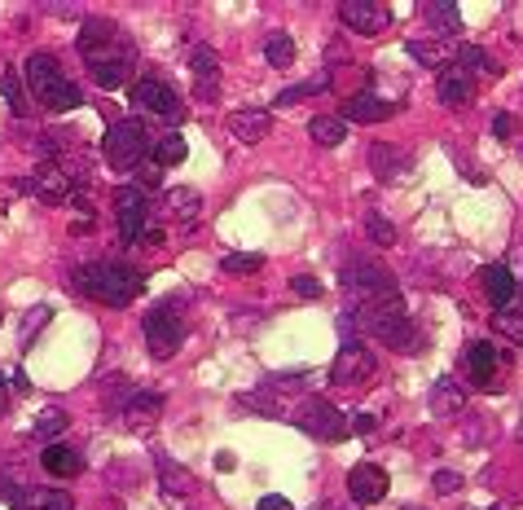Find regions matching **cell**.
I'll use <instances>...</instances> for the list:
<instances>
[{
	"instance_id": "cell-36",
	"label": "cell",
	"mask_w": 523,
	"mask_h": 510,
	"mask_svg": "<svg viewBox=\"0 0 523 510\" xmlns=\"http://www.w3.org/2000/svg\"><path fill=\"white\" fill-rule=\"evenodd\" d=\"M365 234H370V238L378 242V247H392V242H396V225H392L387 216L370 212V216H365Z\"/></svg>"
},
{
	"instance_id": "cell-17",
	"label": "cell",
	"mask_w": 523,
	"mask_h": 510,
	"mask_svg": "<svg viewBox=\"0 0 523 510\" xmlns=\"http://www.w3.org/2000/svg\"><path fill=\"white\" fill-rule=\"evenodd\" d=\"M436 97L444 106H466L475 97V80H471V71H466L462 62H453V66H444L440 71V84H436Z\"/></svg>"
},
{
	"instance_id": "cell-34",
	"label": "cell",
	"mask_w": 523,
	"mask_h": 510,
	"mask_svg": "<svg viewBox=\"0 0 523 510\" xmlns=\"http://www.w3.org/2000/svg\"><path fill=\"white\" fill-rule=\"evenodd\" d=\"M405 53H409L414 62H422V66H440V62H449L444 44H436V40H409V44H405Z\"/></svg>"
},
{
	"instance_id": "cell-6",
	"label": "cell",
	"mask_w": 523,
	"mask_h": 510,
	"mask_svg": "<svg viewBox=\"0 0 523 510\" xmlns=\"http://www.w3.org/2000/svg\"><path fill=\"white\" fill-rule=\"evenodd\" d=\"M128 102L132 110H141V115H159V119H168V124H181L185 119V102L176 97V88H168L163 80H132L128 84Z\"/></svg>"
},
{
	"instance_id": "cell-29",
	"label": "cell",
	"mask_w": 523,
	"mask_h": 510,
	"mask_svg": "<svg viewBox=\"0 0 523 510\" xmlns=\"http://www.w3.org/2000/svg\"><path fill=\"white\" fill-rule=\"evenodd\" d=\"M168 212L176 216V220H198V212H203V198H198V190H168Z\"/></svg>"
},
{
	"instance_id": "cell-14",
	"label": "cell",
	"mask_w": 523,
	"mask_h": 510,
	"mask_svg": "<svg viewBox=\"0 0 523 510\" xmlns=\"http://www.w3.org/2000/svg\"><path fill=\"white\" fill-rule=\"evenodd\" d=\"M396 115V106L387 102V97H374V93H356V97H348L343 102V124H383V119H392Z\"/></svg>"
},
{
	"instance_id": "cell-31",
	"label": "cell",
	"mask_w": 523,
	"mask_h": 510,
	"mask_svg": "<svg viewBox=\"0 0 523 510\" xmlns=\"http://www.w3.org/2000/svg\"><path fill=\"white\" fill-rule=\"evenodd\" d=\"M150 154H154V163H159V168H176V163H185L189 146H185V137H181V132H168V137H163V141H159V146H154Z\"/></svg>"
},
{
	"instance_id": "cell-46",
	"label": "cell",
	"mask_w": 523,
	"mask_h": 510,
	"mask_svg": "<svg viewBox=\"0 0 523 510\" xmlns=\"http://www.w3.org/2000/svg\"><path fill=\"white\" fill-rule=\"evenodd\" d=\"M242 405H247V409H260V414H277V405L269 401V396H264V392H251V396H242Z\"/></svg>"
},
{
	"instance_id": "cell-25",
	"label": "cell",
	"mask_w": 523,
	"mask_h": 510,
	"mask_svg": "<svg viewBox=\"0 0 523 510\" xmlns=\"http://www.w3.org/2000/svg\"><path fill=\"white\" fill-rule=\"evenodd\" d=\"M462 409H466V392L458 387V379H436V387H431V414L453 418Z\"/></svg>"
},
{
	"instance_id": "cell-5",
	"label": "cell",
	"mask_w": 523,
	"mask_h": 510,
	"mask_svg": "<svg viewBox=\"0 0 523 510\" xmlns=\"http://www.w3.org/2000/svg\"><path fill=\"white\" fill-rule=\"evenodd\" d=\"M339 282H343V291H352V295H361V299H387V295H396V277L387 273V264L370 260V255H352V260L343 264Z\"/></svg>"
},
{
	"instance_id": "cell-23",
	"label": "cell",
	"mask_w": 523,
	"mask_h": 510,
	"mask_svg": "<svg viewBox=\"0 0 523 510\" xmlns=\"http://www.w3.org/2000/svg\"><path fill=\"white\" fill-rule=\"evenodd\" d=\"M422 18H427V27L436 31V36H458L462 31V9L453 5V0H427V5H422Z\"/></svg>"
},
{
	"instance_id": "cell-42",
	"label": "cell",
	"mask_w": 523,
	"mask_h": 510,
	"mask_svg": "<svg viewBox=\"0 0 523 510\" xmlns=\"http://www.w3.org/2000/svg\"><path fill=\"white\" fill-rule=\"evenodd\" d=\"M291 291L304 295V299H321V282H317V277H308V273H295L291 277Z\"/></svg>"
},
{
	"instance_id": "cell-49",
	"label": "cell",
	"mask_w": 523,
	"mask_h": 510,
	"mask_svg": "<svg viewBox=\"0 0 523 510\" xmlns=\"http://www.w3.org/2000/svg\"><path fill=\"white\" fill-rule=\"evenodd\" d=\"M352 431H361V436H365V431H374V414H356L352 418Z\"/></svg>"
},
{
	"instance_id": "cell-30",
	"label": "cell",
	"mask_w": 523,
	"mask_h": 510,
	"mask_svg": "<svg viewBox=\"0 0 523 510\" xmlns=\"http://www.w3.org/2000/svg\"><path fill=\"white\" fill-rule=\"evenodd\" d=\"M330 88V75H313V80H304V84H295V88H282V93L273 97V106L282 110V106H295V102H304V97H313V93H326Z\"/></svg>"
},
{
	"instance_id": "cell-24",
	"label": "cell",
	"mask_w": 523,
	"mask_h": 510,
	"mask_svg": "<svg viewBox=\"0 0 523 510\" xmlns=\"http://www.w3.org/2000/svg\"><path fill=\"white\" fill-rule=\"evenodd\" d=\"M466 370H471L475 387H493L497 383V348L493 343H471V352H466Z\"/></svg>"
},
{
	"instance_id": "cell-43",
	"label": "cell",
	"mask_w": 523,
	"mask_h": 510,
	"mask_svg": "<svg viewBox=\"0 0 523 510\" xmlns=\"http://www.w3.org/2000/svg\"><path fill=\"white\" fill-rule=\"evenodd\" d=\"M159 181H163V168H159L154 159H146V163L137 168V190H150V185H159Z\"/></svg>"
},
{
	"instance_id": "cell-38",
	"label": "cell",
	"mask_w": 523,
	"mask_h": 510,
	"mask_svg": "<svg viewBox=\"0 0 523 510\" xmlns=\"http://www.w3.org/2000/svg\"><path fill=\"white\" fill-rule=\"evenodd\" d=\"M159 471H163V484H168V489H176V493H189V489H194V475H189L185 467H172L168 458H159Z\"/></svg>"
},
{
	"instance_id": "cell-40",
	"label": "cell",
	"mask_w": 523,
	"mask_h": 510,
	"mask_svg": "<svg viewBox=\"0 0 523 510\" xmlns=\"http://www.w3.org/2000/svg\"><path fill=\"white\" fill-rule=\"evenodd\" d=\"M49 317H53V313H49L44 304H40V308H31V313L22 317V348H31V335H36V330H40Z\"/></svg>"
},
{
	"instance_id": "cell-54",
	"label": "cell",
	"mask_w": 523,
	"mask_h": 510,
	"mask_svg": "<svg viewBox=\"0 0 523 510\" xmlns=\"http://www.w3.org/2000/svg\"><path fill=\"white\" fill-rule=\"evenodd\" d=\"M493 510H502V506H493Z\"/></svg>"
},
{
	"instance_id": "cell-8",
	"label": "cell",
	"mask_w": 523,
	"mask_h": 510,
	"mask_svg": "<svg viewBox=\"0 0 523 510\" xmlns=\"http://www.w3.org/2000/svg\"><path fill=\"white\" fill-rule=\"evenodd\" d=\"M80 53H84V62H106V58L132 53V44L124 40V31L110 18H88L80 27Z\"/></svg>"
},
{
	"instance_id": "cell-13",
	"label": "cell",
	"mask_w": 523,
	"mask_h": 510,
	"mask_svg": "<svg viewBox=\"0 0 523 510\" xmlns=\"http://www.w3.org/2000/svg\"><path fill=\"white\" fill-rule=\"evenodd\" d=\"M348 493L352 502L361 506H374L387 497V471L378 467V462H356V467L348 471Z\"/></svg>"
},
{
	"instance_id": "cell-20",
	"label": "cell",
	"mask_w": 523,
	"mask_h": 510,
	"mask_svg": "<svg viewBox=\"0 0 523 510\" xmlns=\"http://www.w3.org/2000/svg\"><path fill=\"white\" fill-rule=\"evenodd\" d=\"M132 66H137V53H124V58H106V62H88V75H93L97 88H124L132 84Z\"/></svg>"
},
{
	"instance_id": "cell-4",
	"label": "cell",
	"mask_w": 523,
	"mask_h": 510,
	"mask_svg": "<svg viewBox=\"0 0 523 510\" xmlns=\"http://www.w3.org/2000/svg\"><path fill=\"white\" fill-rule=\"evenodd\" d=\"M150 150H154V132L141 124V119H119V124L102 137V154L115 172L141 168V163L150 159Z\"/></svg>"
},
{
	"instance_id": "cell-3",
	"label": "cell",
	"mask_w": 523,
	"mask_h": 510,
	"mask_svg": "<svg viewBox=\"0 0 523 510\" xmlns=\"http://www.w3.org/2000/svg\"><path fill=\"white\" fill-rule=\"evenodd\" d=\"M22 80H27V93L36 97L44 110H53V115H62V110H75V106L84 102L80 84L66 80L53 53H31V58L22 62Z\"/></svg>"
},
{
	"instance_id": "cell-50",
	"label": "cell",
	"mask_w": 523,
	"mask_h": 510,
	"mask_svg": "<svg viewBox=\"0 0 523 510\" xmlns=\"http://www.w3.org/2000/svg\"><path fill=\"white\" fill-rule=\"evenodd\" d=\"M5 401H9V387H5V379H0V414H5Z\"/></svg>"
},
{
	"instance_id": "cell-39",
	"label": "cell",
	"mask_w": 523,
	"mask_h": 510,
	"mask_svg": "<svg viewBox=\"0 0 523 510\" xmlns=\"http://www.w3.org/2000/svg\"><path fill=\"white\" fill-rule=\"evenodd\" d=\"M5 97H9V110H14V115L22 119V115H27V93H22V84H18V75L14 71H5Z\"/></svg>"
},
{
	"instance_id": "cell-19",
	"label": "cell",
	"mask_w": 523,
	"mask_h": 510,
	"mask_svg": "<svg viewBox=\"0 0 523 510\" xmlns=\"http://www.w3.org/2000/svg\"><path fill=\"white\" fill-rule=\"evenodd\" d=\"M273 128V115L269 110H233L229 115V132L242 141V146H255V141H264Z\"/></svg>"
},
{
	"instance_id": "cell-52",
	"label": "cell",
	"mask_w": 523,
	"mask_h": 510,
	"mask_svg": "<svg viewBox=\"0 0 523 510\" xmlns=\"http://www.w3.org/2000/svg\"><path fill=\"white\" fill-rule=\"evenodd\" d=\"M0 321H5V308H0Z\"/></svg>"
},
{
	"instance_id": "cell-32",
	"label": "cell",
	"mask_w": 523,
	"mask_h": 510,
	"mask_svg": "<svg viewBox=\"0 0 523 510\" xmlns=\"http://www.w3.org/2000/svg\"><path fill=\"white\" fill-rule=\"evenodd\" d=\"M458 62L466 66V71H484V75H502V66H497L493 58H488V53L480 49V44H458Z\"/></svg>"
},
{
	"instance_id": "cell-35",
	"label": "cell",
	"mask_w": 523,
	"mask_h": 510,
	"mask_svg": "<svg viewBox=\"0 0 523 510\" xmlns=\"http://www.w3.org/2000/svg\"><path fill=\"white\" fill-rule=\"evenodd\" d=\"M27 510H75V502H71V493H62V489H40L27 497Z\"/></svg>"
},
{
	"instance_id": "cell-44",
	"label": "cell",
	"mask_w": 523,
	"mask_h": 510,
	"mask_svg": "<svg viewBox=\"0 0 523 510\" xmlns=\"http://www.w3.org/2000/svg\"><path fill=\"white\" fill-rule=\"evenodd\" d=\"M0 497H5V502L14 506V510H27V493H22V489H18V480H9V475L0 480Z\"/></svg>"
},
{
	"instance_id": "cell-45",
	"label": "cell",
	"mask_w": 523,
	"mask_h": 510,
	"mask_svg": "<svg viewBox=\"0 0 523 510\" xmlns=\"http://www.w3.org/2000/svg\"><path fill=\"white\" fill-rule=\"evenodd\" d=\"M462 489V475L458 471H436V493L440 497H449V493H458Z\"/></svg>"
},
{
	"instance_id": "cell-21",
	"label": "cell",
	"mask_w": 523,
	"mask_h": 510,
	"mask_svg": "<svg viewBox=\"0 0 523 510\" xmlns=\"http://www.w3.org/2000/svg\"><path fill=\"white\" fill-rule=\"evenodd\" d=\"M370 168L378 181H400L409 172V154L400 146H387V141H374L370 146Z\"/></svg>"
},
{
	"instance_id": "cell-48",
	"label": "cell",
	"mask_w": 523,
	"mask_h": 510,
	"mask_svg": "<svg viewBox=\"0 0 523 510\" xmlns=\"http://www.w3.org/2000/svg\"><path fill=\"white\" fill-rule=\"evenodd\" d=\"M260 510H295L286 497H277V493H269V497H260Z\"/></svg>"
},
{
	"instance_id": "cell-15",
	"label": "cell",
	"mask_w": 523,
	"mask_h": 510,
	"mask_svg": "<svg viewBox=\"0 0 523 510\" xmlns=\"http://www.w3.org/2000/svg\"><path fill=\"white\" fill-rule=\"evenodd\" d=\"M18 190H31L36 198H44V203H62V198L71 194V176H66L58 163H44V168H36V176L22 181Z\"/></svg>"
},
{
	"instance_id": "cell-51",
	"label": "cell",
	"mask_w": 523,
	"mask_h": 510,
	"mask_svg": "<svg viewBox=\"0 0 523 510\" xmlns=\"http://www.w3.org/2000/svg\"><path fill=\"white\" fill-rule=\"evenodd\" d=\"M519 304H523V291H519ZM519 313H523V308H519Z\"/></svg>"
},
{
	"instance_id": "cell-1",
	"label": "cell",
	"mask_w": 523,
	"mask_h": 510,
	"mask_svg": "<svg viewBox=\"0 0 523 510\" xmlns=\"http://www.w3.org/2000/svg\"><path fill=\"white\" fill-rule=\"evenodd\" d=\"M71 286L88 299L106 308H128L132 299L141 295L146 286V273L132 269V264H115V260H97V264H84V269L71 273Z\"/></svg>"
},
{
	"instance_id": "cell-16",
	"label": "cell",
	"mask_w": 523,
	"mask_h": 510,
	"mask_svg": "<svg viewBox=\"0 0 523 510\" xmlns=\"http://www.w3.org/2000/svg\"><path fill=\"white\" fill-rule=\"evenodd\" d=\"M119 414H124V427H128V431H150L154 423H159V414H163V396H154V392H132Z\"/></svg>"
},
{
	"instance_id": "cell-9",
	"label": "cell",
	"mask_w": 523,
	"mask_h": 510,
	"mask_svg": "<svg viewBox=\"0 0 523 510\" xmlns=\"http://www.w3.org/2000/svg\"><path fill=\"white\" fill-rule=\"evenodd\" d=\"M150 194L146 190H137V185H124V190L115 194V225H119V238L128 242H141L146 238V229H150Z\"/></svg>"
},
{
	"instance_id": "cell-37",
	"label": "cell",
	"mask_w": 523,
	"mask_h": 510,
	"mask_svg": "<svg viewBox=\"0 0 523 510\" xmlns=\"http://www.w3.org/2000/svg\"><path fill=\"white\" fill-rule=\"evenodd\" d=\"M493 330H497V335H506V339H515V343H523V313L502 308V313L493 317Z\"/></svg>"
},
{
	"instance_id": "cell-7",
	"label": "cell",
	"mask_w": 523,
	"mask_h": 510,
	"mask_svg": "<svg viewBox=\"0 0 523 510\" xmlns=\"http://www.w3.org/2000/svg\"><path fill=\"white\" fill-rule=\"evenodd\" d=\"M146 343H150L154 361H168V357L181 352L185 321H181V313H176L172 304H159V308H150V313H146Z\"/></svg>"
},
{
	"instance_id": "cell-10",
	"label": "cell",
	"mask_w": 523,
	"mask_h": 510,
	"mask_svg": "<svg viewBox=\"0 0 523 510\" xmlns=\"http://www.w3.org/2000/svg\"><path fill=\"white\" fill-rule=\"evenodd\" d=\"M295 423H299V431H308V436H317V440H343L348 436V414H339L326 396H308V401L299 405Z\"/></svg>"
},
{
	"instance_id": "cell-33",
	"label": "cell",
	"mask_w": 523,
	"mask_h": 510,
	"mask_svg": "<svg viewBox=\"0 0 523 510\" xmlns=\"http://www.w3.org/2000/svg\"><path fill=\"white\" fill-rule=\"evenodd\" d=\"M264 269V255H255V251H233L220 260V273H233V277H242V273H260Z\"/></svg>"
},
{
	"instance_id": "cell-22",
	"label": "cell",
	"mask_w": 523,
	"mask_h": 510,
	"mask_svg": "<svg viewBox=\"0 0 523 510\" xmlns=\"http://www.w3.org/2000/svg\"><path fill=\"white\" fill-rule=\"evenodd\" d=\"M480 282H484V295L493 308H506L510 299L519 295V286H515V277H510L506 264H488V269L480 273Z\"/></svg>"
},
{
	"instance_id": "cell-47",
	"label": "cell",
	"mask_w": 523,
	"mask_h": 510,
	"mask_svg": "<svg viewBox=\"0 0 523 510\" xmlns=\"http://www.w3.org/2000/svg\"><path fill=\"white\" fill-rule=\"evenodd\" d=\"M510 128H515V119H510V115H493V137H510Z\"/></svg>"
},
{
	"instance_id": "cell-2",
	"label": "cell",
	"mask_w": 523,
	"mask_h": 510,
	"mask_svg": "<svg viewBox=\"0 0 523 510\" xmlns=\"http://www.w3.org/2000/svg\"><path fill=\"white\" fill-rule=\"evenodd\" d=\"M356 326H361L370 339L387 343V348H396V352H418V348H427L422 330L414 326V321H409L405 304H400L396 295H387V299H365V304L356 308Z\"/></svg>"
},
{
	"instance_id": "cell-11",
	"label": "cell",
	"mask_w": 523,
	"mask_h": 510,
	"mask_svg": "<svg viewBox=\"0 0 523 510\" xmlns=\"http://www.w3.org/2000/svg\"><path fill=\"white\" fill-rule=\"evenodd\" d=\"M374 374H378V361L361 348V343H343L335 365H330V383L335 387H365Z\"/></svg>"
},
{
	"instance_id": "cell-26",
	"label": "cell",
	"mask_w": 523,
	"mask_h": 510,
	"mask_svg": "<svg viewBox=\"0 0 523 510\" xmlns=\"http://www.w3.org/2000/svg\"><path fill=\"white\" fill-rule=\"evenodd\" d=\"M308 137L317 141V146H326V150H335L343 137H348V124H343L339 115H317L313 124H308Z\"/></svg>"
},
{
	"instance_id": "cell-53",
	"label": "cell",
	"mask_w": 523,
	"mask_h": 510,
	"mask_svg": "<svg viewBox=\"0 0 523 510\" xmlns=\"http://www.w3.org/2000/svg\"><path fill=\"white\" fill-rule=\"evenodd\" d=\"M405 510H418V506H405Z\"/></svg>"
},
{
	"instance_id": "cell-18",
	"label": "cell",
	"mask_w": 523,
	"mask_h": 510,
	"mask_svg": "<svg viewBox=\"0 0 523 510\" xmlns=\"http://www.w3.org/2000/svg\"><path fill=\"white\" fill-rule=\"evenodd\" d=\"M40 467L49 475H58V480H75L84 471V453L75 445H66V440H58V445H49L40 453Z\"/></svg>"
},
{
	"instance_id": "cell-41",
	"label": "cell",
	"mask_w": 523,
	"mask_h": 510,
	"mask_svg": "<svg viewBox=\"0 0 523 510\" xmlns=\"http://www.w3.org/2000/svg\"><path fill=\"white\" fill-rule=\"evenodd\" d=\"M62 427H66V414H62V409H44V414L36 418V436H58Z\"/></svg>"
},
{
	"instance_id": "cell-12",
	"label": "cell",
	"mask_w": 523,
	"mask_h": 510,
	"mask_svg": "<svg viewBox=\"0 0 523 510\" xmlns=\"http://www.w3.org/2000/svg\"><path fill=\"white\" fill-rule=\"evenodd\" d=\"M339 22L356 36H378L383 27H392V9L378 5V0H343Z\"/></svg>"
},
{
	"instance_id": "cell-28",
	"label": "cell",
	"mask_w": 523,
	"mask_h": 510,
	"mask_svg": "<svg viewBox=\"0 0 523 510\" xmlns=\"http://www.w3.org/2000/svg\"><path fill=\"white\" fill-rule=\"evenodd\" d=\"M264 62L277 66V71L295 66V40H291V36H282V31H273V36L264 40Z\"/></svg>"
},
{
	"instance_id": "cell-27",
	"label": "cell",
	"mask_w": 523,
	"mask_h": 510,
	"mask_svg": "<svg viewBox=\"0 0 523 510\" xmlns=\"http://www.w3.org/2000/svg\"><path fill=\"white\" fill-rule=\"evenodd\" d=\"M189 71H194V80H198V84H216V75H220V58H216V49H211V44H198V49L189 53Z\"/></svg>"
}]
</instances>
